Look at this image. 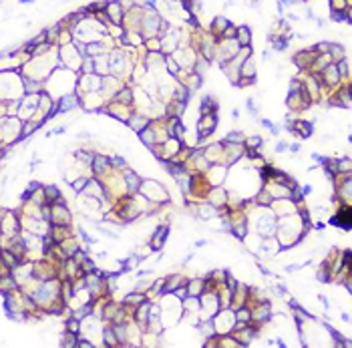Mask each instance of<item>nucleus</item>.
Listing matches in <instances>:
<instances>
[{
	"label": "nucleus",
	"instance_id": "obj_8",
	"mask_svg": "<svg viewBox=\"0 0 352 348\" xmlns=\"http://www.w3.org/2000/svg\"><path fill=\"white\" fill-rule=\"evenodd\" d=\"M141 182H143V180L137 176V173H133V171H127V173H125V184H127L129 194H137L139 188H141Z\"/></svg>",
	"mask_w": 352,
	"mask_h": 348
},
{
	"label": "nucleus",
	"instance_id": "obj_25",
	"mask_svg": "<svg viewBox=\"0 0 352 348\" xmlns=\"http://www.w3.org/2000/svg\"><path fill=\"white\" fill-rule=\"evenodd\" d=\"M318 280H322V282L328 280V270H326V268H320V270H318Z\"/></svg>",
	"mask_w": 352,
	"mask_h": 348
},
{
	"label": "nucleus",
	"instance_id": "obj_19",
	"mask_svg": "<svg viewBox=\"0 0 352 348\" xmlns=\"http://www.w3.org/2000/svg\"><path fill=\"white\" fill-rule=\"evenodd\" d=\"M141 302H145V298L141 296V294H127L125 296V304H141Z\"/></svg>",
	"mask_w": 352,
	"mask_h": 348
},
{
	"label": "nucleus",
	"instance_id": "obj_7",
	"mask_svg": "<svg viewBox=\"0 0 352 348\" xmlns=\"http://www.w3.org/2000/svg\"><path fill=\"white\" fill-rule=\"evenodd\" d=\"M81 194H83V196H89V198H103L105 190H103V186H101L97 180H89L87 186H85V190H83Z\"/></svg>",
	"mask_w": 352,
	"mask_h": 348
},
{
	"label": "nucleus",
	"instance_id": "obj_16",
	"mask_svg": "<svg viewBox=\"0 0 352 348\" xmlns=\"http://www.w3.org/2000/svg\"><path fill=\"white\" fill-rule=\"evenodd\" d=\"M65 330L79 334V332H81V320H77V318H69L67 324H65Z\"/></svg>",
	"mask_w": 352,
	"mask_h": 348
},
{
	"label": "nucleus",
	"instance_id": "obj_24",
	"mask_svg": "<svg viewBox=\"0 0 352 348\" xmlns=\"http://www.w3.org/2000/svg\"><path fill=\"white\" fill-rule=\"evenodd\" d=\"M262 145V137H252L248 139V147H260Z\"/></svg>",
	"mask_w": 352,
	"mask_h": 348
},
{
	"label": "nucleus",
	"instance_id": "obj_10",
	"mask_svg": "<svg viewBox=\"0 0 352 348\" xmlns=\"http://www.w3.org/2000/svg\"><path fill=\"white\" fill-rule=\"evenodd\" d=\"M91 167H93V171L97 173V176H103V173L111 167V161L107 159V157H93V161H91Z\"/></svg>",
	"mask_w": 352,
	"mask_h": 348
},
{
	"label": "nucleus",
	"instance_id": "obj_3",
	"mask_svg": "<svg viewBox=\"0 0 352 348\" xmlns=\"http://www.w3.org/2000/svg\"><path fill=\"white\" fill-rule=\"evenodd\" d=\"M318 77L324 81V85H338L340 83V73H338V69H336V63H330L328 67H324L322 69V73H318Z\"/></svg>",
	"mask_w": 352,
	"mask_h": 348
},
{
	"label": "nucleus",
	"instance_id": "obj_26",
	"mask_svg": "<svg viewBox=\"0 0 352 348\" xmlns=\"http://www.w3.org/2000/svg\"><path fill=\"white\" fill-rule=\"evenodd\" d=\"M286 149V143H278V147H276V151L280 153V151H284Z\"/></svg>",
	"mask_w": 352,
	"mask_h": 348
},
{
	"label": "nucleus",
	"instance_id": "obj_11",
	"mask_svg": "<svg viewBox=\"0 0 352 348\" xmlns=\"http://www.w3.org/2000/svg\"><path fill=\"white\" fill-rule=\"evenodd\" d=\"M167 232H169V228H167V226H161V228L155 232V236H153V244H151V248H153V250H159V248L165 244Z\"/></svg>",
	"mask_w": 352,
	"mask_h": 348
},
{
	"label": "nucleus",
	"instance_id": "obj_5",
	"mask_svg": "<svg viewBox=\"0 0 352 348\" xmlns=\"http://www.w3.org/2000/svg\"><path fill=\"white\" fill-rule=\"evenodd\" d=\"M127 125L133 129V131H137V133H141L147 125H149V117L145 115V113H131L129 115V119H127Z\"/></svg>",
	"mask_w": 352,
	"mask_h": 348
},
{
	"label": "nucleus",
	"instance_id": "obj_20",
	"mask_svg": "<svg viewBox=\"0 0 352 348\" xmlns=\"http://www.w3.org/2000/svg\"><path fill=\"white\" fill-rule=\"evenodd\" d=\"M226 141H228V143H242V141H244V135H242L240 131H234V133L226 135Z\"/></svg>",
	"mask_w": 352,
	"mask_h": 348
},
{
	"label": "nucleus",
	"instance_id": "obj_23",
	"mask_svg": "<svg viewBox=\"0 0 352 348\" xmlns=\"http://www.w3.org/2000/svg\"><path fill=\"white\" fill-rule=\"evenodd\" d=\"M238 320H242V324H246V322L250 320V312H248V310H240V312H238Z\"/></svg>",
	"mask_w": 352,
	"mask_h": 348
},
{
	"label": "nucleus",
	"instance_id": "obj_18",
	"mask_svg": "<svg viewBox=\"0 0 352 348\" xmlns=\"http://www.w3.org/2000/svg\"><path fill=\"white\" fill-rule=\"evenodd\" d=\"M346 9H350L346 0H330V11H346Z\"/></svg>",
	"mask_w": 352,
	"mask_h": 348
},
{
	"label": "nucleus",
	"instance_id": "obj_14",
	"mask_svg": "<svg viewBox=\"0 0 352 348\" xmlns=\"http://www.w3.org/2000/svg\"><path fill=\"white\" fill-rule=\"evenodd\" d=\"M103 336H105V346H113V344H117V336H115L113 326H107L105 332H103Z\"/></svg>",
	"mask_w": 352,
	"mask_h": 348
},
{
	"label": "nucleus",
	"instance_id": "obj_4",
	"mask_svg": "<svg viewBox=\"0 0 352 348\" xmlns=\"http://www.w3.org/2000/svg\"><path fill=\"white\" fill-rule=\"evenodd\" d=\"M216 123H218V117H216V113H208V115H202V119H200V125H198V129H200V135L204 137V135H210V133H214V131H216Z\"/></svg>",
	"mask_w": 352,
	"mask_h": 348
},
{
	"label": "nucleus",
	"instance_id": "obj_15",
	"mask_svg": "<svg viewBox=\"0 0 352 348\" xmlns=\"http://www.w3.org/2000/svg\"><path fill=\"white\" fill-rule=\"evenodd\" d=\"M75 157H77V161L79 163H85V165H91V161H93V153H89V151H77L75 153Z\"/></svg>",
	"mask_w": 352,
	"mask_h": 348
},
{
	"label": "nucleus",
	"instance_id": "obj_1",
	"mask_svg": "<svg viewBox=\"0 0 352 348\" xmlns=\"http://www.w3.org/2000/svg\"><path fill=\"white\" fill-rule=\"evenodd\" d=\"M77 79H79V73L67 69V67H57L49 79L45 81V91L53 97V99H59L63 95H69V93H75L77 91Z\"/></svg>",
	"mask_w": 352,
	"mask_h": 348
},
{
	"label": "nucleus",
	"instance_id": "obj_12",
	"mask_svg": "<svg viewBox=\"0 0 352 348\" xmlns=\"http://www.w3.org/2000/svg\"><path fill=\"white\" fill-rule=\"evenodd\" d=\"M43 196H45V202H47L49 206L61 198V194H59V188H57V186H45V188H43Z\"/></svg>",
	"mask_w": 352,
	"mask_h": 348
},
{
	"label": "nucleus",
	"instance_id": "obj_21",
	"mask_svg": "<svg viewBox=\"0 0 352 348\" xmlns=\"http://www.w3.org/2000/svg\"><path fill=\"white\" fill-rule=\"evenodd\" d=\"M336 167H338V171L342 169V171L350 173V159H342V163H336Z\"/></svg>",
	"mask_w": 352,
	"mask_h": 348
},
{
	"label": "nucleus",
	"instance_id": "obj_27",
	"mask_svg": "<svg viewBox=\"0 0 352 348\" xmlns=\"http://www.w3.org/2000/svg\"><path fill=\"white\" fill-rule=\"evenodd\" d=\"M19 3H21V5H33L35 0H19Z\"/></svg>",
	"mask_w": 352,
	"mask_h": 348
},
{
	"label": "nucleus",
	"instance_id": "obj_6",
	"mask_svg": "<svg viewBox=\"0 0 352 348\" xmlns=\"http://www.w3.org/2000/svg\"><path fill=\"white\" fill-rule=\"evenodd\" d=\"M230 25H232V23H230L226 17H216V19L212 21V25H210L212 35H214V37H218V39H222V37H224V33H226V29H228Z\"/></svg>",
	"mask_w": 352,
	"mask_h": 348
},
{
	"label": "nucleus",
	"instance_id": "obj_9",
	"mask_svg": "<svg viewBox=\"0 0 352 348\" xmlns=\"http://www.w3.org/2000/svg\"><path fill=\"white\" fill-rule=\"evenodd\" d=\"M236 41H238V45L240 47H250V43H252V33H250V29L248 27H238L236 29V37H234Z\"/></svg>",
	"mask_w": 352,
	"mask_h": 348
},
{
	"label": "nucleus",
	"instance_id": "obj_17",
	"mask_svg": "<svg viewBox=\"0 0 352 348\" xmlns=\"http://www.w3.org/2000/svg\"><path fill=\"white\" fill-rule=\"evenodd\" d=\"M87 182H89V178H83V176H79L71 186H73V190L77 192V194H81L83 190H85V186H87Z\"/></svg>",
	"mask_w": 352,
	"mask_h": 348
},
{
	"label": "nucleus",
	"instance_id": "obj_13",
	"mask_svg": "<svg viewBox=\"0 0 352 348\" xmlns=\"http://www.w3.org/2000/svg\"><path fill=\"white\" fill-rule=\"evenodd\" d=\"M77 334L75 332H69V330H65V334H63V340H61V346H77Z\"/></svg>",
	"mask_w": 352,
	"mask_h": 348
},
{
	"label": "nucleus",
	"instance_id": "obj_22",
	"mask_svg": "<svg viewBox=\"0 0 352 348\" xmlns=\"http://www.w3.org/2000/svg\"><path fill=\"white\" fill-rule=\"evenodd\" d=\"M234 234H236L238 238H244V236H246V226H244V224H238V226L234 228Z\"/></svg>",
	"mask_w": 352,
	"mask_h": 348
},
{
	"label": "nucleus",
	"instance_id": "obj_2",
	"mask_svg": "<svg viewBox=\"0 0 352 348\" xmlns=\"http://www.w3.org/2000/svg\"><path fill=\"white\" fill-rule=\"evenodd\" d=\"M83 59H85V55L79 51V47H77L75 43H69V45L59 47V63H61V67H67V69L79 73V71H81Z\"/></svg>",
	"mask_w": 352,
	"mask_h": 348
}]
</instances>
